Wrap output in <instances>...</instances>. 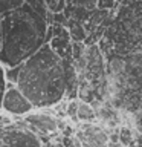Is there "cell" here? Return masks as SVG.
<instances>
[{
  "instance_id": "obj_1",
  "label": "cell",
  "mask_w": 142,
  "mask_h": 147,
  "mask_svg": "<svg viewBox=\"0 0 142 147\" xmlns=\"http://www.w3.org/2000/svg\"><path fill=\"white\" fill-rule=\"evenodd\" d=\"M15 87L34 109H52L64 100L63 60L49 45H43L18 66Z\"/></svg>"
},
{
  "instance_id": "obj_2",
  "label": "cell",
  "mask_w": 142,
  "mask_h": 147,
  "mask_svg": "<svg viewBox=\"0 0 142 147\" xmlns=\"http://www.w3.org/2000/svg\"><path fill=\"white\" fill-rule=\"evenodd\" d=\"M0 64L9 69L20 66L44 45L48 23L23 2L0 17Z\"/></svg>"
},
{
  "instance_id": "obj_3",
  "label": "cell",
  "mask_w": 142,
  "mask_h": 147,
  "mask_svg": "<svg viewBox=\"0 0 142 147\" xmlns=\"http://www.w3.org/2000/svg\"><path fill=\"white\" fill-rule=\"evenodd\" d=\"M0 147H44V144L20 121L0 126Z\"/></svg>"
},
{
  "instance_id": "obj_4",
  "label": "cell",
  "mask_w": 142,
  "mask_h": 147,
  "mask_svg": "<svg viewBox=\"0 0 142 147\" xmlns=\"http://www.w3.org/2000/svg\"><path fill=\"white\" fill-rule=\"evenodd\" d=\"M21 123L29 129L32 133H35L43 142L44 140H50L54 135H57V118L52 113L48 112H31L23 117Z\"/></svg>"
},
{
  "instance_id": "obj_5",
  "label": "cell",
  "mask_w": 142,
  "mask_h": 147,
  "mask_svg": "<svg viewBox=\"0 0 142 147\" xmlns=\"http://www.w3.org/2000/svg\"><path fill=\"white\" fill-rule=\"evenodd\" d=\"M2 110H5L9 115H14V117H25L35 109L15 86L6 83L2 98Z\"/></svg>"
},
{
  "instance_id": "obj_6",
  "label": "cell",
  "mask_w": 142,
  "mask_h": 147,
  "mask_svg": "<svg viewBox=\"0 0 142 147\" xmlns=\"http://www.w3.org/2000/svg\"><path fill=\"white\" fill-rule=\"evenodd\" d=\"M76 118L78 123H92L96 121L95 117V110L92 109V106L89 103H82L78 100V112H76Z\"/></svg>"
},
{
  "instance_id": "obj_7",
  "label": "cell",
  "mask_w": 142,
  "mask_h": 147,
  "mask_svg": "<svg viewBox=\"0 0 142 147\" xmlns=\"http://www.w3.org/2000/svg\"><path fill=\"white\" fill-rule=\"evenodd\" d=\"M27 5L31 6V9L34 11L38 17H41L43 20L46 22L48 20V16H49V11H48V8H46V3H44V0H27L26 2Z\"/></svg>"
},
{
  "instance_id": "obj_8",
  "label": "cell",
  "mask_w": 142,
  "mask_h": 147,
  "mask_svg": "<svg viewBox=\"0 0 142 147\" xmlns=\"http://www.w3.org/2000/svg\"><path fill=\"white\" fill-rule=\"evenodd\" d=\"M44 3L50 14H63L64 8H66V2L64 0H46Z\"/></svg>"
},
{
  "instance_id": "obj_9",
  "label": "cell",
  "mask_w": 142,
  "mask_h": 147,
  "mask_svg": "<svg viewBox=\"0 0 142 147\" xmlns=\"http://www.w3.org/2000/svg\"><path fill=\"white\" fill-rule=\"evenodd\" d=\"M76 112H78V100L67 101V106H66V117L70 119L72 123H78Z\"/></svg>"
},
{
  "instance_id": "obj_10",
  "label": "cell",
  "mask_w": 142,
  "mask_h": 147,
  "mask_svg": "<svg viewBox=\"0 0 142 147\" xmlns=\"http://www.w3.org/2000/svg\"><path fill=\"white\" fill-rule=\"evenodd\" d=\"M21 3H23L21 0H0V16L9 12L11 9H15Z\"/></svg>"
},
{
  "instance_id": "obj_11",
  "label": "cell",
  "mask_w": 142,
  "mask_h": 147,
  "mask_svg": "<svg viewBox=\"0 0 142 147\" xmlns=\"http://www.w3.org/2000/svg\"><path fill=\"white\" fill-rule=\"evenodd\" d=\"M84 52H86L84 43H70V57H72V60H78V58L84 57Z\"/></svg>"
},
{
  "instance_id": "obj_12",
  "label": "cell",
  "mask_w": 142,
  "mask_h": 147,
  "mask_svg": "<svg viewBox=\"0 0 142 147\" xmlns=\"http://www.w3.org/2000/svg\"><path fill=\"white\" fill-rule=\"evenodd\" d=\"M118 2H113V0H99L96 2V9H101V11H113L116 8Z\"/></svg>"
},
{
  "instance_id": "obj_13",
  "label": "cell",
  "mask_w": 142,
  "mask_h": 147,
  "mask_svg": "<svg viewBox=\"0 0 142 147\" xmlns=\"http://www.w3.org/2000/svg\"><path fill=\"white\" fill-rule=\"evenodd\" d=\"M5 86H6V80H5V67L0 64V110H2V98L5 94Z\"/></svg>"
},
{
  "instance_id": "obj_14",
  "label": "cell",
  "mask_w": 142,
  "mask_h": 147,
  "mask_svg": "<svg viewBox=\"0 0 142 147\" xmlns=\"http://www.w3.org/2000/svg\"><path fill=\"white\" fill-rule=\"evenodd\" d=\"M12 121L9 118H6L3 113H0V126H6V124H11Z\"/></svg>"
},
{
  "instance_id": "obj_15",
  "label": "cell",
  "mask_w": 142,
  "mask_h": 147,
  "mask_svg": "<svg viewBox=\"0 0 142 147\" xmlns=\"http://www.w3.org/2000/svg\"><path fill=\"white\" fill-rule=\"evenodd\" d=\"M2 17V16H0ZM0 45H2V31H0Z\"/></svg>"
}]
</instances>
